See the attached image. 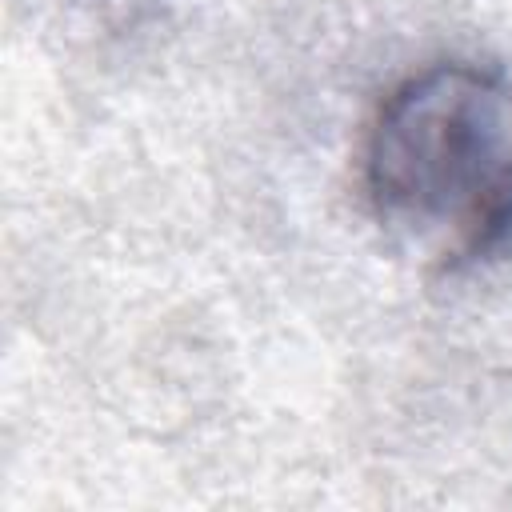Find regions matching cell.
Instances as JSON below:
<instances>
[{
    "instance_id": "cell-1",
    "label": "cell",
    "mask_w": 512,
    "mask_h": 512,
    "mask_svg": "<svg viewBox=\"0 0 512 512\" xmlns=\"http://www.w3.org/2000/svg\"><path fill=\"white\" fill-rule=\"evenodd\" d=\"M360 180L376 224L416 260L464 272L512 248V76L436 60L376 104Z\"/></svg>"
}]
</instances>
